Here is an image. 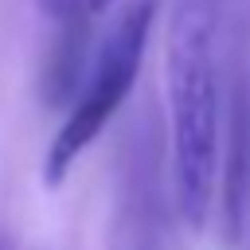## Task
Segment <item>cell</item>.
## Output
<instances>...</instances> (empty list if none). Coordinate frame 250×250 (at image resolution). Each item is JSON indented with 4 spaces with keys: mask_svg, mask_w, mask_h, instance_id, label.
Returning a JSON list of instances; mask_svg holds the SVG:
<instances>
[{
    "mask_svg": "<svg viewBox=\"0 0 250 250\" xmlns=\"http://www.w3.org/2000/svg\"><path fill=\"white\" fill-rule=\"evenodd\" d=\"M223 0H176L164 35V98L172 141V191L188 230H203L219 207L227 133Z\"/></svg>",
    "mask_w": 250,
    "mask_h": 250,
    "instance_id": "6da1fadb",
    "label": "cell"
},
{
    "mask_svg": "<svg viewBox=\"0 0 250 250\" xmlns=\"http://www.w3.org/2000/svg\"><path fill=\"white\" fill-rule=\"evenodd\" d=\"M113 0H74V20H94L109 8Z\"/></svg>",
    "mask_w": 250,
    "mask_h": 250,
    "instance_id": "3957f363",
    "label": "cell"
},
{
    "mask_svg": "<svg viewBox=\"0 0 250 250\" xmlns=\"http://www.w3.org/2000/svg\"><path fill=\"white\" fill-rule=\"evenodd\" d=\"M156 16H160V0H125L117 8L105 39L98 43V51L82 70L74 102L66 105L55 137L47 141L43 188H59L70 176V168L90 152V145L105 133V125L117 117V109L133 94Z\"/></svg>",
    "mask_w": 250,
    "mask_h": 250,
    "instance_id": "7a4b0ae2",
    "label": "cell"
}]
</instances>
